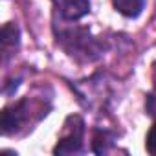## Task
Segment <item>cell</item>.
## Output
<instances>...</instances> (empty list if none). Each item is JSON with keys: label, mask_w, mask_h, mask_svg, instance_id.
I'll use <instances>...</instances> for the list:
<instances>
[{"label": "cell", "mask_w": 156, "mask_h": 156, "mask_svg": "<svg viewBox=\"0 0 156 156\" xmlns=\"http://www.w3.org/2000/svg\"><path fill=\"white\" fill-rule=\"evenodd\" d=\"M147 151L151 154H156V123L147 134Z\"/></svg>", "instance_id": "8"}, {"label": "cell", "mask_w": 156, "mask_h": 156, "mask_svg": "<svg viewBox=\"0 0 156 156\" xmlns=\"http://www.w3.org/2000/svg\"><path fill=\"white\" fill-rule=\"evenodd\" d=\"M19 28L15 24H6L2 28V53H4V62L9 59V55L15 53L19 48Z\"/></svg>", "instance_id": "4"}, {"label": "cell", "mask_w": 156, "mask_h": 156, "mask_svg": "<svg viewBox=\"0 0 156 156\" xmlns=\"http://www.w3.org/2000/svg\"><path fill=\"white\" fill-rule=\"evenodd\" d=\"M83 134H85V121L81 116H68L64 123L62 136L59 138L53 152L55 154H75L83 149Z\"/></svg>", "instance_id": "2"}, {"label": "cell", "mask_w": 156, "mask_h": 156, "mask_svg": "<svg viewBox=\"0 0 156 156\" xmlns=\"http://www.w3.org/2000/svg\"><path fill=\"white\" fill-rule=\"evenodd\" d=\"M59 44L64 48V51L79 61H96L101 57L105 46L98 39L90 35L88 30L85 28H73V30H64L57 33Z\"/></svg>", "instance_id": "1"}, {"label": "cell", "mask_w": 156, "mask_h": 156, "mask_svg": "<svg viewBox=\"0 0 156 156\" xmlns=\"http://www.w3.org/2000/svg\"><path fill=\"white\" fill-rule=\"evenodd\" d=\"M145 110H147L149 116L156 118V92H152V94L147 96V99H145Z\"/></svg>", "instance_id": "7"}, {"label": "cell", "mask_w": 156, "mask_h": 156, "mask_svg": "<svg viewBox=\"0 0 156 156\" xmlns=\"http://www.w3.org/2000/svg\"><path fill=\"white\" fill-rule=\"evenodd\" d=\"M114 141V134L108 130H98L94 136V152L96 154H103L108 151V147Z\"/></svg>", "instance_id": "6"}, {"label": "cell", "mask_w": 156, "mask_h": 156, "mask_svg": "<svg viewBox=\"0 0 156 156\" xmlns=\"http://www.w3.org/2000/svg\"><path fill=\"white\" fill-rule=\"evenodd\" d=\"M55 9L64 20H79L90 11L88 0H53Z\"/></svg>", "instance_id": "3"}, {"label": "cell", "mask_w": 156, "mask_h": 156, "mask_svg": "<svg viewBox=\"0 0 156 156\" xmlns=\"http://www.w3.org/2000/svg\"><path fill=\"white\" fill-rule=\"evenodd\" d=\"M112 2L114 8L129 19H136L145 8V0H112Z\"/></svg>", "instance_id": "5"}]
</instances>
